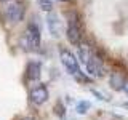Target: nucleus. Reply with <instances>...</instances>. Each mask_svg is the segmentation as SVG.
Returning <instances> with one entry per match:
<instances>
[{"label": "nucleus", "instance_id": "nucleus-1", "mask_svg": "<svg viewBox=\"0 0 128 120\" xmlns=\"http://www.w3.org/2000/svg\"><path fill=\"white\" fill-rule=\"evenodd\" d=\"M82 24H80V19H78V14L75 11L69 13V22H67V27H66V37L69 40V43L72 45H80L82 42Z\"/></svg>", "mask_w": 128, "mask_h": 120}, {"label": "nucleus", "instance_id": "nucleus-2", "mask_svg": "<svg viewBox=\"0 0 128 120\" xmlns=\"http://www.w3.org/2000/svg\"><path fill=\"white\" fill-rule=\"evenodd\" d=\"M40 29H38V26L37 24H34V22H30L29 26H27V29L26 32H24V37H22V45L26 50H30V51H34V50H38L40 48Z\"/></svg>", "mask_w": 128, "mask_h": 120}, {"label": "nucleus", "instance_id": "nucleus-3", "mask_svg": "<svg viewBox=\"0 0 128 120\" xmlns=\"http://www.w3.org/2000/svg\"><path fill=\"white\" fill-rule=\"evenodd\" d=\"M59 59H61L62 66L66 67V70L70 75L78 77L80 75V66H78V59L75 58V54L67 48H59Z\"/></svg>", "mask_w": 128, "mask_h": 120}, {"label": "nucleus", "instance_id": "nucleus-4", "mask_svg": "<svg viewBox=\"0 0 128 120\" xmlns=\"http://www.w3.org/2000/svg\"><path fill=\"white\" fill-rule=\"evenodd\" d=\"M5 14H6V19L10 21L11 24H18L24 19V14H26V8L21 2H11L10 5L6 6L5 10Z\"/></svg>", "mask_w": 128, "mask_h": 120}, {"label": "nucleus", "instance_id": "nucleus-5", "mask_svg": "<svg viewBox=\"0 0 128 120\" xmlns=\"http://www.w3.org/2000/svg\"><path fill=\"white\" fill-rule=\"evenodd\" d=\"M85 67L91 77H102L106 74V67H104L102 59H99L94 53H91V56L88 58V61L85 62Z\"/></svg>", "mask_w": 128, "mask_h": 120}, {"label": "nucleus", "instance_id": "nucleus-6", "mask_svg": "<svg viewBox=\"0 0 128 120\" xmlns=\"http://www.w3.org/2000/svg\"><path fill=\"white\" fill-rule=\"evenodd\" d=\"M48 96H50V93H48L46 85L40 83V85L34 86V88L30 90L29 99H30L32 104H35V106H42V104H45V102L48 101Z\"/></svg>", "mask_w": 128, "mask_h": 120}, {"label": "nucleus", "instance_id": "nucleus-7", "mask_svg": "<svg viewBox=\"0 0 128 120\" xmlns=\"http://www.w3.org/2000/svg\"><path fill=\"white\" fill-rule=\"evenodd\" d=\"M46 27H48L50 34L53 35L54 38H58V37L62 35V29H64L62 21L56 13H53V11H50V13L46 14Z\"/></svg>", "mask_w": 128, "mask_h": 120}, {"label": "nucleus", "instance_id": "nucleus-8", "mask_svg": "<svg viewBox=\"0 0 128 120\" xmlns=\"http://www.w3.org/2000/svg\"><path fill=\"white\" fill-rule=\"evenodd\" d=\"M40 70H42V66L37 61H32L27 64V70H26V77L30 82H37L40 78Z\"/></svg>", "mask_w": 128, "mask_h": 120}, {"label": "nucleus", "instance_id": "nucleus-9", "mask_svg": "<svg viewBox=\"0 0 128 120\" xmlns=\"http://www.w3.org/2000/svg\"><path fill=\"white\" fill-rule=\"evenodd\" d=\"M109 83H110V86L114 88L115 91H120V90H123L125 78H123V75L120 74V72H112L110 77H109Z\"/></svg>", "mask_w": 128, "mask_h": 120}, {"label": "nucleus", "instance_id": "nucleus-10", "mask_svg": "<svg viewBox=\"0 0 128 120\" xmlns=\"http://www.w3.org/2000/svg\"><path fill=\"white\" fill-rule=\"evenodd\" d=\"M90 107H91V102L90 101H80L77 104V107H75V110H77L80 115H83V114H86V112H88Z\"/></svg>", "mask_w": 128, "mask_h": 120}, {"label": "nucleus", "instance_id": "nucleus-11", "mask_svg": "<svg viewBox=\"0 0 128 120\" xmlns=\"http://www.w3.org/2000/svg\"><path fill=\"white\" fill-rule=\"evenodd\" d=\"M90 56H91V50H90V48L85 46V45L80 46V61L85 64V62L88 61V58H90Z\"/></svg>", "mask_w": 128, "mask_h": 120}, {"label": "nucleus", "instance_id": "nucleus-12", "mask_svg": "<svg viewBox=\"0 0 128 120\" xmlns=\"http://www.w3.org/2000/svg\"><path fill=\"white\" fill-rule=\"evenodd\" d=\"M37 2H38V6L42 8L43 11H46V13L53 11V2H51V0H37Z\"/></svg>", "mask_w": 128, "mask_h": 120}, {"label": "nucleus", "instance_id": "nucleus-13", "mask_svg": "<svg viewBox=\"0 0 128 120\" xmlns=\"http://www.w3.org/2000/svg\"><path fill=\"white\" fill-rule=\"evenodd\" d=\"M91 93H93V94H94V96H96V98H98V99H101V101H109V99H107L106 96H104V94L101 93V91L94 90V88H91Z\"/></svg>", "mask_w": 128, "mask_h": 120}, {"label": "nucleus", "instance_id": "nucleus-14", "mask_svg": "<svg viewBox=\"0 0 128 120\" xmlns=\"http://www.w3.org/2000/svg\"><path fill=\"white\" fill-rule=\"evenodd\" d=\"M56 115H59V117H64V107L62 106H56Z\"/></svg>", "mask_w": 128, "mask_h": 120}, {"label": "nucleus", "instance_id": "nucleus-15", "mask_svg": "<svg viewBox=\"0 0 128 120\" xmlns=\"http://www.w3.org/2000/svg\"><path fill=\"white\" fill-rule=\"evenodd\" d=\"M123 91L128 94V82H125V85H123Z\"/></svg>", "mask_w": 128, "mask_h": 120}, {"label": "nucleus", "instance_id": "nucleus-16", "mask_svg": "<svg viewBox=\"0 0 128 120\" xmlns=\"http://www.w3.org/2000/svg\"><path fill=\"white\" fill-rule=\"evenodd\" d=\"M58 2H62V3H67V2H70V0H58Z\"/></svg>", "mask_w": 128, "mask_h": 120}, {"label": "nucleus", "instance_id": "nucleus-17", "mask_svg": "<svg viewBox=\"0 0 128 120\" xmlns=\"http://www.w3.org/2000/svg\"><path fill=\"white\" fill-rule=\"evenodd\" d=\"M0 2H6V0H0Z\"/></svg>", "mask_w": 128, "mask_h": 120}]
</instances>
